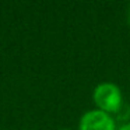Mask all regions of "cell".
<instances>
[{
  "label": "cell",
  "mask_w": 130,
  "mask_h": 130,
  "mask_svg": "<svg viewBox=\"0 0 130 130\" xmlns=\"http://www.w3.org/2000/svg\"><path fill=\"white\" fill-rule=\"evenodd\" d=\"M92 101L95 104V109L106 112L109 115H118L124 105L123 94L119 85L109 81L101 83L94 88Z\"/></svg>",
  "instance_id": "cell-1"
},
{
  "label": "cell",
  "mask_w": 130,
  "mask_h": 130,
  "mask_svg": "<svg viewBox=\"0 0 130 130\" xmlns=\"http://www.w3.org/2000/svg\"><path fill=\"white\" fill-rule=\"evenodd\" d=\"M78 130H118V127L112 115L99 109H91L80 118Z\"/></svg>",
  "instance_id": "cell-2"
},
{
  "label": "cell",
  "mask_w": 130,
  "mask_h": 130,
  "mask_svg": "<svg viewBox=\"0 0 130 130\" xmlns=\"http://www.w3.org/2000/svg\"><path fill=\"white\" fill-rule=\"evenodd\" d=\"M118 130H130V122H124L123 124L118 127Z\"/></svg>",
  "instance_id": "cell-3"
},
{
  "label": "cell",
  "mask_w": 130,
  "mask_h": 130,
  "mask_svg": "<svg viewBox=\"0 0 130 130\" xmlns=\"http://www.w3.org/2000/svg\"><path fill=\"white\" fill-rule=\"evenodd\" d=\"M126 20H127V24H129V27H130V4H129V7H127V13H126Z\"/></svg>",
  "instance_id": "cell-4"
},
{
  "label": "cell",
  "mask_w": 130,
  "mask_h": 130,
  "mask_svg": "<svg viewBox=\"0 0 130 130\" xmlns=\"http://www.w3.org/2000/svg\"><path fill=\"white\" fill-rule=\"evenodd\" d=\"M62 130H70V129H62Z\"/></svg>",
  "instance_id": "cell-5"
}]
</instances>
